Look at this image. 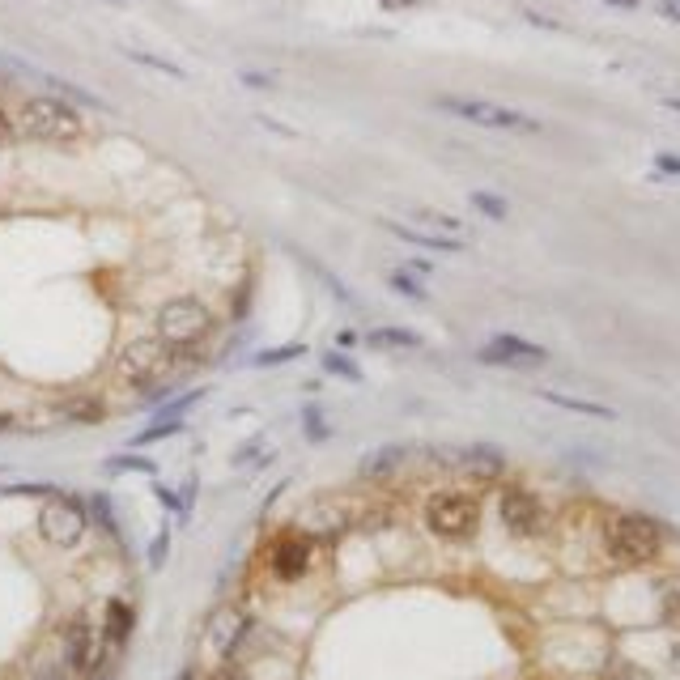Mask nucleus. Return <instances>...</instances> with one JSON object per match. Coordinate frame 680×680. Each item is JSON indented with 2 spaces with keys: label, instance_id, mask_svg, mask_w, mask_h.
<instances>
[{
  "label": "nucleus",
  "instance_id": "obj_21",
  "mask_svg": "<svg viewBox=\"0 0 680 680\" xmlns=\"http://www.w3.org/2000/svg\"><path fill=\"white\" fill-rule=\"evenodd\" d=\"M392 285H396L400 294H408V298H417V302H425V285L413 281V277H404V272H392Z\"/></svg>",
  "mask_w": 680,
  "mask_h": 680
},
{
  "label": "nucleus",
  "instance_id": "obj_7",
  "mask_svg": "<svg viewBox=\"0 0 680 680\" xmlns=\"http://www.w3.org/2000/svg\"><path fill=\"white\" fill-rule=\"evenodd\" d=\"M89 528V510L73 497H47L38 507V536L56 549H77Z\"/></svg>",
  "mask_w": 680,
  "mask_h": 680
},
{
  "label": "nucleus",
  "instance_id": "obj_8",
  "mask_svg": "<svg viewBox=\"0 0 680 680\" xmlns=\"http://www.w3.org/2000/svg\"><path fill=\"white\" fill-rule=\"evenodd\" d=\"M251 612H243V608H217L209 621V630H204V651H209L217 664H230V659L238 655V646L247 643L251 633Z\"/></svg>",
  "mask_w": 680,
  "mask_h": 680
},
{
  "label": "nucleus",
  "instance_id": "obj_25",
  "mask_svg": "<svg viewBox=\"0 0 680 680\" xmlns=\"http://www.w3.org/2000/svg\"><path fill=\"white\" fill-rule=\"evenodd\" d=\"M111 468H136V472H149V476H153V464H149V459H132V455L111 459Z\"/></svg>",
  "mask_w": 680,
  "mask_h": 680
},
{
  "label": "nucleus",
  "instance_id": "obj_11",
  "mask_svg": "<svg viewBox=\"0 0 680 680\" xmlns=\"http://www.w3.org/2000/svg\"><path fill=\"white\" fill-rule=\"evenodd\" d=\"M68 668L77 672V676H94L102 664V655H107V646H102V630H94L86 617H77L73 625H68Z\"/></svg>",
  "mask_w": 680,
  "mask_h": 680
},
{
  "label": "nucleus",
  "instance_id": "obj_3",
  "mask_svg": "<svg viewBox=\"0 0 680 680\" xmlns=\"http://www.w3.org/2000/svg\"><path fill=\"white\" fill-rule=\"evenodd\" d=\"M209 332H213V310L196 294H179L158 307V336L171 349H179V353L200 345Z\"/></svg>",
  "mask_w": 680,
  "mask_h": 680
},
{
  "label": "nucleus",
  "instance_id": "obj_34",
  "mask_svg": "<svg viewBox=\"0 0 680 680\" xmlns=\"http://www.w3.org/2000/svg\"><path fill=\"white\" fill-rule=\"evenodd\" d=\"M383 5H392V9H400V5H413V0H383Z\"/></svg>",
  "mask_w": 680,
  "mask_h": 680
},
{
  "label": "nucleus",
  "instance_id": "obj_27",
  "mask_svg": "<svg viewBox=\"0 0 680 680\" xmlns=\"http://www.w3.org/2000/svg\"><path fill=\"white\" fill-rule=\"evenodd\" d=\"M13 136H17V132H13V115L0 111V145H9Z\"/></svg>",
  "mask_w": 680,
  "mask_h": 680
},
{
  "label": "nucleus",
  "instance_id": "obj_16",
  "mask_svg": "<svg viewBox=\"0 0 680 680\" xmlns=\"http://www.w3.org/2000/svg\"><path fill=\"white\" fill-rule=\"evenodd\" d=\"M371 345H383V349H421V336L408 332V328H379V332H371Z\"/></svg>",
  "mask_w": 680,
  "mask_h": 680
},
{
  "label": "nucleus",
  "instance_id": "obj_20",
  "mask_svg": "<svg viewBox=\"0 0 680 680\" xmlns=\"http://www.w3.org/2000/svg\"><path fill=\"white\" fill-rule=\"evenodd\" d=\"M171 434H179V421H166V425H149L145 434H136V446H149V443H158V438H171Z\"/></svg>",
  "mask_w": 680,
  "mask_h": 680
},
{
  "label": "nucleus",
  "instance_id": "obj_33",
  "mask_svg": "<svg viewBox=\"0 0 680 680\" xmlns=\"http://www.w3.org/2000/svg\"><path fill=\"white\" fill-rule=\"evenodd\" d=\"M9 425H13V417L9 413H0V430H9Z\"/></svg>",
  "mask_w": 680,
  "mask_h": 680
},
{
  "label": "nucleus",
  "instance_id": "obj_12",
  "mask_svg": "<svg viewBox=\"0 0 680 680\" xmlns=\"http://www.w3.org/2000/svg\"><path fill=\"white\" fill-rule=\"evenodd\" d=\"M310 566V540L298 532H281L268 549V570L281 582H298Z\"/></svg>",
  "mask_w": 680,
  "mask_h": 680
},
{
  "label": "nucleus",
  "instance_id": "obj_24",
  "mask_svg": "<svg viewBox=\"0 0 680 680\" xmlns=\"http://www.w3.org/2000/svg\"><path fill=\"white\" fill-rule=\"evenodd\" d=\"M328 371H336L340 379H358V366H353V361H345V358H336V353L328 358Z\"/></svg>",
  "mask_w": 680,
  "mask_h": 680
},
{
  "label": "nucleus",
  "instance_id": "obj_31",
  "mask_svg": "<svg viewBox=\"0 0 680 680\" xmlns=\"http://www.w3.org/2000/svg\"><path fill=\"white\" fill-rule=\"evenodd\" d=\"M664 107H668V111H680V99H664Z\"/></svg>",
  "mask_w": 680,
  "mask_h": 680
},
{
  "label": "nucleus",
  "instance_id": "obj_1",
  "mask_svg": "<svg viewBox=\"0 0 680 680\" xmlns=\"http://www.w3.org/2000/svg\"><path fill=\"white\" fill-rule=\"evenodd\" d=\"M13 132L26 136V141H51V145H68V141H81L86 136V120L77 115L73 102L64 99H26L17 111H13Z\"/></svg>",
  "mask_w": 680,
  "mask_h": 680
},
{
  "label": "nucleus",
  "instance_id": "obj_10",
  "mask_svg": "<svg viewBox=\"0 0 680 680\" xmlns=\"http://www.w3.org/2000/svg\"><path fill=\"white\" fill-rule=\"evenodd\" d=\"M481 361L489 366H510V371H523V366H544L549 361V349L536 345V340H523V336H494L489 345L481 349Z\"/></svg>",
  "mask_w": 680,
  "mask_h": 680
},
{
  "label": "nucleus",
  "instance_id": "obj_19",
  "mask_svg": "<svg viewBox=\"0 0 680 680\" xmlns=\"http://www.w3.org/2000/svg\"><path fill=\"white\" fill-rule=\"evenodd\" d=\"M472 204H476V213H485V217H494V222H502L507 217V200L494 196V192H472Z\"/></svg>",
  "mask_w": 680,
  "mask_h": 680
},
{
  "label": "nucleus",
  "instance_id": "obj_6",
  "mask_svg": "<svg viewBox=\"0 0 680 680\" xmlns=\"http://www.w3.org/2000/svg\"><path fill=\"white\" fill-rule=\"evenodd\" d=\"M438 107L476 128H494V132H540V120L515 111V107H502V102H489V99H438Z\"/></svg>",
  "mask_w": 680,
  "mask_h": 680
},
{
  "label": "nucleus",
  "instance_id": "obj_2",
  "mask_svg": "<svg viewBox=\"0 0 680 680\" xmlns=\"http://www.w3.org/2000/svg\"><path fill=\"white\" fill-rule=\"evenodd\" d=\"M659 544H664V528H659L655 519H646V515L621 510V515H612V519L604 523V549L621 566H643V561H651V557L659 553Z\"/></svg>",
  "mask_w": 680,
  "mask_h": 680
},
{
  "label": "nucleus",
  "instance_id": "obj_9",
  "mask_svg": "<svg viewBox=\"0 0 680 680\" xmlns=\"http://www.w3.org/2000/svg\"><path fill=\"white\" fill-rule=\"evenodd\" d=\"M497 515H502V523H507L515 536H540L544 523H549L544 502L536 494H528V489H507L502 502H497Z\"/></svg>",
  "mask_w": 680,
  "mask_h": 680
},
{
  "label": "nucleus",
  "instance_id": "obj_13",
  "mask_svg": "<svg viewBox=\"0 0 680 680\" xmlns=\"http://www.w3.org/2000/svg\"><path fill=\"white\" fill-rule=\"evenodd\" d=\"M132 625H136L132 604H128V600H111L107 612H102V646H107V651H120V646L128 643Z\"/></svg>",
  "mask_w": 680,
  "mask_h": 680
},
{
  "label": "nucleus",
  "instance_id": "obj_15",
  "mask_svg": "<svg viewBox=\"0 0 680 680\" xmlns=\"http://www.w3.org/2000/svg\"><path fill=\"white\" fill-rule=\"evenodd\" d=\"M544 400H549V404H557V408H570V413H582V417L612 421V408L591 404V400H574V396H561V392H544Z\"/></svg>",
  "mask_w": 680,
  "mask_h": 680
},
{
  "label": "nucleus",
  "instance_id": "obj_14",
  "mask_svg": "<svg viewBox=\"0 0 680 680\" xmlns=\"http://www.w3.org/2000/svg\"><path fill=\"white\" fill-rule=\"evenodd\" d=\"M387 230L396 238H404V243H413V247H430V251H459L464 243L459 238H443V235H425V230H413V225L404 222H383Z\"/></svg>",
  "mask_w": 680,
  "mask_h": 680
},
{
  "label": "nucleus",
  "instance_id": "obj_17",
  "mask_svg": "<svg viewBox=\"0 0 680 680\" xmlns=\"http://www.w3.org/2000/svg\"><path fill=\"white\" fill-rule=\"evenodd\" d=\"M400 459H404V451H400V446H392V451H379V455L366 459V468H361V472H366L371 481H379V476H387V472L396 468Z\"/></svg>",
  "mask_w": 680,
  "mask_h": 680
},
{
  "label": "nucleus",
  "instance_id": "obj_26",
  "mask_svg": "<svg viewBox=\"0 0 680 680\" xmlns=\"http://www.w3.org/2000/svg\"><path fill=\"white\" fill-rule=\"evenodd\" d=\"M655 171H664V174H672V179H680V158H676V153H659V158H655Z\"/></svg>",
  "mask_w": 680,
  "mask_h": 680
},
{
  "label": "nucleus",
  "instance_id": "obj_4",
  "mask_svg": "<svg viewBox=\"0 0 680 680\" xmlns=\"http://www.w3.org/2000/svg\"><path fill=\"white\" fill-rule=\"evenodd\" d=\"M174 358H179V349H171L158 332L136 336V340H128V345L120 349L115 371H120V379H128V383H149V379H162V374L171 371Z\"/></svg>",
  "mask_w": 680,
  "mask_h": 680
},
{
  "label": "nucleus",
  "instance_id": "obj_28",
  "mask_svg": "<svg viewBox=\"0 0 680 680\" xmlns=\"http://www.w3.org/2000/svg\"><path fill=\"white\" fill-rule=\"evenodd\" d=\"M149 561H153V566H162V561H166V532L153 540V557H149Z\"/></svg>",
  "mask_w": 680,
  "mask_h": 680
},
{
  "label": "nucleus",
  "instance_id": "obj_18",
  "mask_svg": "<svg viewBox=\"0 0 680 680\" xmlns=\"http://www.w3.org/2000/svg\"><path fill=\"white\" fill-rule=\"evenodd\" d=\"M124 56L128 60H136V64H145V68H153V73H166V77H174V81H183V68H174L171 60H158V56H149V51H136V47H124Z\"/></svg>",
  "mask_w": 680,
  "mask_h": 680
},
{
  "label": "nucleus",
  "instance_id": "obj_23",
  "mask_svg": "<svg viewBox=\"0 0 680 680\" xmlns=\"http://www.w3.org/2000/svg\"><path fill=\"white\" fill-rule=\"evenodd\" d=\"M289 358H302V345H289V349H268V353H260V366H272V361H289Z\"/></svg>",
  "mask_w": 680,
  "mask_h": 680
},
{
  "label": "nucleus",
  "instance_id": "obj_29",
  "mask_svg": "<svg viewBox=\"0 0 680 680\" xmlns=\"http://www.w3.org/2000/svg\"><path fill=\"white\" fill-rule=\"evenodd\" d=\"M336 340H340V349H353V345H358V336H353V332H340Z\"/></svg>",
  "mask_w": 680,
  "mask_h": 680
},
{
  "label": "nucleus",
  "instance_id": "obj_32",
  "mask_svg": "<svg viewBox=\"0 0 680 680\" xmlns=\"http://www.w3.org/2000/svg\"><path fill=\"white\" fill-rule=\"evenodd\" d=\"M668 13H672V17H680V0H668Z\"/></svg>",
  "mask_w": 680,
  "mask_h": 680
},
{
  "label": "nucleus",
  "instance_id": "obj_22",
  "mask_svg": "<svg viewBox=\"0 0 680 680\" xmlns=\"http://www.w3.org/2000/svg\"><path fill=\"white\" fill-rule=\"evenodd\" d=\"M310 268H315V277H319V281L328 285V289H332V294L340 298V302H349V289H345V285H340V281H336V277H332V272H328V268H323V264H315V260H310Z\"/></svg>",
  "mask_w": 680,
  "mask_h": 680
},
{
  "label": "nucleus",
  "instance_id": "obj_30",
  "mask_svg": "<svg viewBox=\"0 0 680 680\" xmlns=\"http://www.w3.org/2000/svg\"><path fill=\"white\" fill-rule=\"evenodd\" d=\"M608 5H621V9H633L638 0H608Z\"/></svg>",
  "mask_w": 680,
  "mask_h": 680
},
{
  "label": "nucleus",
  "instance_id": "obj_5",
  "mask_svg": "<svg viewBox=\"0 0 680 680\" xmlns=\"http://www.w3.org/2000/svg\"><path fill=\"white\" fill-rule=\"evenodd\" d=\"M476 519H481V510L472 502L468 494H455V489H446V494H434L425 502V528H430L438 540H468L476 532Z\"/></svg>",
  "mask_w": 680,
  "mask_h": 680
}]
</instances>
